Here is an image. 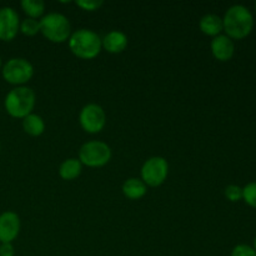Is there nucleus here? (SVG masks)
Returning a JSON list of instances; mask_svg holds the SVG:
<instances>
[{
  "instance_id": "obj_20",
  "label": "nucleus",
  "mask_w": 256,
  "mask_h": 256,
  "mask_svg": "<svg viewBox=\"0 0 256 256\" xmlns=\"http://www.w3.org/2000/svg\"><path fill=\"white\" fill-rule=\"evenodd\" d=\"M225 196L228 200L232 202H236L239 200L242 199V188H240L239 185H228L225 188Z\"/></svg>"
},
{
  "instance_id": "obj_26",
  "label": "nucleus",
  "mask_w": 256,
  "mask_h": 256,
  "mask_svg": "<svg viewBox=\"0 0 256 256\" xmlns=\"http://www.w3.org/2000/svg\"><path fill=\"white\" fill-rule=\"evenodd\" d=\"M255 10H256V4H255Z\"/></svg>"
},
{
  "instance_id": "obj_10",
  "label": "nucleus",
  "mask_w": 256,
  "mask_h": 256,
  "mask_svg": "<svg viewBox=\"0 0 256 256\" xmlns=\"http://www.w3.org/2000/svg\"><path fill=\"white\" fill-rule=\"evenodd\" d=\"M20 232V218L14 212L0 214V244H12Z\"/></svg>"
},
{
  "instance_id": "obj_24",
  "label": "nucleus",
  "mask_w": 256,
  "mask_h": 256,
  "mask_svg": "<svg viewBox=\"0 0 256 256\" xmlns=\"http://www.w3.org/2000/svg\"><path fill=\"white\" fill-rule=\"evenodd\" d=\"M2 68V56H0V69Z\"/></svg>"
},
{
  "instance_id": "obj_16",
  "label": "nucleus",
  "mask_w": 256,
  "mask_h": 256,
  "mask_svg": "<svg viewBox=\"0 0 256 256\" xmlns=\"http://www.w3.org/2000/svg\"><path fill=\"white\" fill-rule=\"evenodd\" d=\"M82 164L79 159L70 158V159L64 160L59 168V175L64 180H74L82 174Z\"/></svg>"
},
{
  "instance_id": "obj_14",
  "label": "nucleus",
  "mask_w": 256,
  "mask_h": 256,
  "mask_svg": "<svg viewBox=\"0 0 256 256\" xmlns=\"http://www.w3.org/2000/svg\"><path fill=\"white\" fill-rule=\"evenodd\" d=\"M148 186L142 179L130 178L122 184V192L130 200H139L146 194Z\"/></svg>"
},
{
  "instance_id": "obj_19",
  "label": "nucleus",
  "mask_w": 256,
  "mask_h": 256,
  "mask_svg": "<svg viewBox=\"0 0 256 256\" xmlns=\"http://www.w3.org/2000/svg\"><path fill=\"white\" fill-rule=\"evenodd\" d=\"M242 200L249 206L256 209V182H249V184L242 188Z\"/></svg>"
},
{
  "instance_id": "obj_9",
  "label": "nucleus",
  "mask_w": 256,
  "mask_h": 256,
  "mask_svg": "<svg viewBox=\"0 0 256 256\" xmlns=\"http://www.w3.org/2000/svg\"><path fill=\"white\" fill-rule=\"evenodd\" d=\"M20 29V18L16 10L10 6L0 8V40L12 42Z\"/></svg>"
},
{
  "instance_id": "obj_17",
  "label": "nucleus",
  "mask_w": 256,
  "mask_h": 256,
  "mask_svg": "<svg viewBox=\"0 0 256 256\" xmlns=\"http://www.w3.org/2000/svg\"><path fill=\"white\" fill-rule=\"evenodd\" d=\"M20 5L28 18L36 19V18L42 16L45 12V2L42 0H22Z\"/></svg>"
},
{
  "instance_id": "obj_7",
  "label": "nucleus",
  "mask_w": 256,
  "mask_h": 256,
  "mask_svg": "<svg viewBox=\"0 0 256 256\" xmlns=\"http://www.w3.org/2000/svg\"><path fill=\"white\" fill-rule=\"evenodd\" d=\"M169 174V164L162 156H152L142 168V180L146 186L156 188L164 184Z\"/></svg>"
},
{
  "instance_id": "obj_5",
  "label": "nucleus",
  "mask_w": 256,
  "mask_h": 256,
  "mask_svg": "<svg viewBox=\"0 0 256 256\" xmlns=\"http://www.w3.org/2000/svg\"><path fill=\"white\" fill-rule=\"evenodd\" d=\"M112 159V149L109 145L100 140H92L79 150V160L82 165L89 168H100L106 165Z\"/></svg>"
},
{
  "instance_id": "obj_3",
  "label": "nucleus",
  "mask_w": 256,
  "mask_h": 256,
  "mask_svg": "<svg viewBox=\"0 0 256 256\" xmlns=\"http://www.w3.org/2000/svg\"><path fill=\"white\" fill-rule=\"evenodd\" d=\"M5 110L16 119H24L32 114L35 106V92L28 86H16L10 90L5 96Z\"/></svg>"
},
{
  "instance_id": "obj_1",
  "label": "nucleus",
  "mask_w": 256,
  "mask_h": 256,
  "mask_svg": "<svg viewBox=\"0 0 256 256\" xmlns=\"http://www.w3.org/2000/svg\"><path fill=\"white\" fill-rule=\"evenodd\" d=\"M222 25L226 36L240 40L250 35L254 28V18L252 12L244 5H232L222 18Z\"/></svg>"
},
{
  "instance_id": "obj_18",
  "label": "nucleus",
  "mask_w": 256,
  "mask_h": 256,
  "mask_svg": "<svg viewBox=\"0 0 256 256\" xmlns=\"http://www.w3.org/2000/svg\"><path fill=\"white\" fill-rule=\"evenodd\" d=\"M19 32L28 36H34L40 32V20L34 18H25L22 22H20Z\"/></svg>"
},
{
  "instance_id": "obj_2",
  "label": "nucleus",
  "mask_w": 256,
  "mask_h": 256,
  "mask_svg": "<svg viewBox=\"0 0 256 256\" xmlns=\"http://www.w3.org/2000/svg\"><path fill=\"white\" fill-rule=\"evenodd\" d=\"M69 48L80 59H94L102 52V38L90 29H79L70 35Z\"/></svg>"
},
{
  "instance_id": "obj_8",
  "label": "nucleus",
  "mask_w": 256,
  "mask_h": 256,
  "mask_svg": "<svg viewBox=\"0 0 256 256\" xmlns=\"http://www.w3.org/2000/svg\"><path fill=\"white\" fill-rule=\"evenodd\" d=\"M79 122L85 132L89 134H96L104 129L106 124V114L100 105L92 102L80 110Z\"/></svg>"
},
{
  "instance_id": "obj_6",
  "label": "nucleus",
  "mask_w": 256,
  "mask_h": 256,
  "mask_svg": "<svg viewBox=\"0 0 256 256\" xmlns=\"http://www.w3.org/2000/svg\"><path fill=\"white\" fill-rule=\"evenodd\" d=\"M2 78L6 82L16 86L26 84L34 75V68L24 58H12L2 65Z\"/></svg>"
},
{
  "instance_id": "obj_11",
  "label": "nucleus",
  "mask_w": 256,
  "mask_h": 256,
  "mask_svg": "<svg viewBox=\"0 0 256 256\" xmlns=\"http://www.w3.org/2000/svg\"><path fill=\"white\" fill-rule=\"evenodd\" d=\"M212 52L215 59L220 62H228L232 58L235 52L234 42L226 35H218L212 40Z\"/></svg>"
},
{
  "instance_id": "obj_13",
  "label": "nucleus",
  "mask_w": 256,
  "mask_h": 256,
  "mask_svg": "<svg viewBox=\"0 0 256 256\" xmlns=\"http://www.w3.org/2000/svg\"><path fill=\"white\" fill-rule=\"evenodd\" d=\"M199 28L205 35L209 36H218L224 30L222 19L216 14H206L200 19Z\"/></svg>"
},
{
  "instance_id": "obj_23",
  "label": "nucleus",
  "mask_w": 256,
  "mask_h": 256,
  "mask_svg": "<svg viewBox=\"0 0 256 256\" xmlns=\"http://www.w3.org/2000/svg\"><path fill=\"white\" fill-rule=\"evenodd\" d=\"M15 250L10 242L0 244V256H14Z\"/></svg>"
},
{
  "instance_id": "obj_21",
  "label": "nucleus",
  "mask_w": 256,
  "mask_h": 256,
  "mask_svg": "<svg viewBox=\"0 0 256 256\" xmlns=\"http://www.w3.org/2000/svg\"><path fill=\"white\" fill-rule=\"evenodd\" d=\"M75 4L82 8V10H86V12H95V10L102 8L104 2L102 0H76Z\"/></svg>"
},
{
  "instance_id": "obj_22",
  "label": "nucleus",
  "mask_w": 256,
  "mask_h": 256,
  "mask_svg": "<svg viewBox=\"0 0 256 256\" xmlns=\"http://www.w3.org/2000/svg\"><path fill=\"white\" fill-rule=\"evenodd\" d=\"M232 256H256L254 248L246 244H240L232 249Z\"/></svg>"
},
{
  "instance_id": "obj_25",
  "label": "nucleus",
  "mask_w": 256,
  "mask_h": 256,
  "mask_svg": "<svg viewBox=\"0 0 256 256\" xmlns=\"http://www.w3.org/2000/svg\"><path fill=\"white\" fill-rule=\"evenodd\" d=\"M254 250L256 252V238H255V240H254Z\"/></svg>"
},
{
  "instance_id": "obj_12",
  "label": "nucleus",
  "mask_w": 256,
  "mask_h": 256,
  "mask_svg": "<svg viewBox=\"0 0 256 256\" xmlns=\"http://www.w3.org/2000/svg\"><path fill=\"white\" fill-rule=\"evenodd\" d=\"M102 45L108 52L112 54H119L124 52L128 46V36L125 32L120 30H112L108 32L102 39Z\"/></svg>"
},
{
  "instance_id": "obj_4",
  "label": "nucleus",
  "mask_w": 256,
  "mask_h": 256,
  "mask_svg": "<svg viewBox=\"0 0 256 256\" xmlns=\"http://www.w3.org/2000/svg\"><path fill=\"white\" fill-rule=\"evenodd\" d=\"M40 32L52 42H64L72 35V24L65 15L49 12L40 20Z\"/></svg>"
},
{
  "instance_id": "obj_15",
  "label": "nucleus",
  "mask_w": 256,
  "mask_h": 256,
  "mask_svg": "<svg viewBox=\"0 0 256 256\" xmlns=\"http://www.w3.org/2000/svg\"><path fill=\"white\" fill-rule=\"evenodd\" d=\"M22 129L32 136H40L45 132V122L40 115L32 112L22 119Z\"/></svg>"
}]
</instances>
